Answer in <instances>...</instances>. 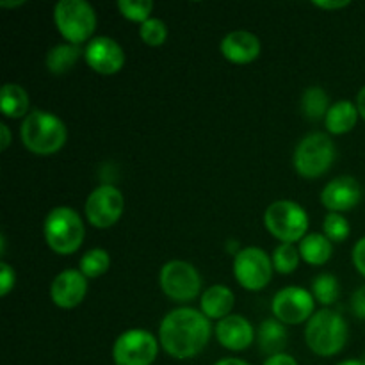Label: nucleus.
Wrapping results in <instances>:
<instances>
[{"label":"nucleus","mask_w":365,"mask_h":365,"mask_svg":"<svg viewBox=\"0 0 365 365\" xmlns=\"http://www.w3.org/2000/svg\"><path fill=\"white\" fill-rule=\"evenodd\" d=\"M212 327L202 310L180 307L164 316L159 328V342L164 351L177 360L192 359L209 344Z\"/></svg>","instance_id":"f257e3e1"},{"label":"nucleus","mask_w":365,"mask_h":365,"mask_svg":"<svg viewBox=\"0 0 365 365\" xmlns=\"http://www.w3.org/2000/svg\"><path fill=\"white\" fill-rule=\"evenodd\" d=\"M20 138L29 152L36 155H52L64 146L68 130L56 114L48 110H32L21 121Z\"/></svg>","instance_id":"f03ea898"},{"label":"nucleus","mask_w":365,"mask_h":365,"mask_svg":"<svg viewBox=\"0 0 365 365\" xmlns=\"http://www.w3.org/2000/svg\"><path fill=\"white\" fill-rule=\"evenodd\" d=\"M305 341L310 351L319 356H334L348 342V323L339 312L323 309L314 314L305 328Z\"/></svg>","instance_id":"7ed1b4c3"},{"label":"nucleus","mask_w":365,"mask_h":365,"mask_svg":"<svg viewBox=\"0 0 365 365\" xmlns=\"http://www.w3.org/2000/svg\"><path fill=\"white\" fill-rule=\"evenodd\" d=\"M43 235L50 250L59 255H71L84 242V221L70 207H56L43 221Z\"/></svg>","instance_id":"20e7f679"},{"label":"nucleus","mask_w":365,"mask_h":365,"mask_svg":"<svg viewBox=\"0 0 365 365\" xmlns=\"http://www.w3.org/2000/svg\"><path fill=\"white\" fill-rule=\"evenodd\" d=\"M53 24L71 45L88 41L96 29V13L86 0H61L53 6Z\"/></svg>","instance_id":"39448f33"},{"label":"nucleus","mask_w":365,"mask_h":365,"mask_svg":"<svg viewBox=\"0 0 365 365\" xmlns=\"http://www.w3.org/2000/svg\"><path fill=\"white\" fill-rule=\"evenodd\" d=\"M264 225L278 241L294 245L307 235L309 214L292 200H277L264 212Z\"/></svg>","instance_id":"423d86ee"},{"label":"nucleus","mask_w":365,"mask_h":365,"mask_svg":"<svg viewBox=\"0 0 365 365\" xmlns=\"http://www.w3.org/2000/svg\"><path fill=\"white\" fill-rule=\"evenodd\" d=\"M335 160V145L323 132H312L296 145L292 164L299 177L319 178L327 173Z\"/></svg>","instance_id":"0eeeda50"},{"label":"nucleus","mask_w":365,"mask_h":365,"mask_svg":"<svg viewBox=\"0 0 365 365\" xmlns=\"http://www.w3.org/2000/svg\"><path fill=\"white\" fill-rule=\"evenodd\" d=\"M273 271L274 267L271 257L257 246L239 250L237 255L234 257L235 280L246 291L257 292L266 289L273 278Z\"/></svg>","instance_id":"6e6552de"},{"label":"nucleus","mask_w":365,"mask_h":365,"mask_svg":"<svg viewBox=\"0 0 365 365\" xmlns=\"http://www.w3.org/2000/svg\"><path fill=\"white\" fill-rule=\"evenodd\" d=\"M159 282L164 294L177 303L192 302L202 291V277L192 264L184 260H171L164 264Z\"/></svg>","instance_id":"1a4fd4ad"},{"label":"nucleus","mask_w":365,"mask_h":365,"mask_svg":"<svg viewBox=\"0 0 365 365\" xmlns=\"http://www.w3.org/2000/svg\"><path fill=\"white\" fill-rule=\"evenodd\" d=\"M159 355V342L150 331L134 328L116 339L113 346L114 365H152Z\"/></svg>","instance_id":"9d476101"},{"label":"nucleus","mask_w":365,"mask_h":365,"mask_svg":"<svg viewBox=\"0 0 365 365\" xmlns=\"http://www.w3.org/2000/svg\"><path fill=\"white\" fill-rule=\"evenodd\" d=\"M125 210V198L114 185H98L93 189L84 205L86 217L95 228H110L120 221Z\"/></svg>","instance_id":"9b49d317"},{"label":"nucleus","mask_w":365,"mask_h":365,"mask_svg":"<svg viewBox=\"0 0 365 365\" xmlns=\"http://www.w3.org/2000/svg\"><path fill=\"white\" fill-rule=\"evenodd\" d=\"M316 298L310 291L303 287H285L274 294L271 302V310L274 319L284 323L285 327L302 324L314 316Z\"/></svg>","instance_id":"f8f14e48"},{"label":"nucleus","mask_w":365,"mask_h":365,"mask_svg":"<svg viewBox=\"0 0 365 365\" xmlns=\"http://www.w3.org/2000/svg\"><path fill=\"white\" fill-rule=\"evenodd\" d=\"M84 59L88 66L100 75H116L125 66L123 48L109 36L93 38L86 45Z\"/></svg>","instance_id":"ddd939ff"},{"label":"nucleus","mask_w":365,"mask_h":365,"mask_svg":"<svg viewBox=\"0 0 365 365\" xmlns=\"http://www.w3.org/2000/svg\"><path fill=\"white\" fill-rule=\"evenodd\" d=\"M88 294V278L78 269H64L50 285V298L59 309H75Z\"/></svg>","instance_id":"4468645a"},{"label":"nucleus","mask_w":365,"mask_h":365,"mask_svg":"<svg viewBox=\"0 0 365 365\" xmlns=\"http://www.w3.org/2000/svg\"><path fill=\"white\" fill-rule=\"evenodd\" d=\"M360 200H362V187L356 178L348 177V175L330 180L321 191V203L330 212L342 214L346 210L355 209Z\"/></svg>","instance_id":"2eb2a0df"},{"label":"nucleus","mask_w":365,"mask_h":365,"mask_svg":"<svg viewBox=\"0 0 365 365\" xmlns=\"http://www.w3.org/2000/svg\"><path fill=\"white\" fill-rule=\"evenodd\" d=\"M214 331H216L217 342L230 351L248 349L255 341V328L246 317L237 316V314H230L225 319L217 321Z\"/></svg>","instance_id":"dca6fc26"},{"label":"nucleus","mask_w":365,"mask_h":365,"mask_svg":"<svg viewBox=\"0 0 365 365\" xmlns=\"http://www.w3.org/2000/svg\"><path fill=\"white\" fill-rule=\"evenodd\" d=\"M221 53L234 64H250L260 56V39L250 31H232L221 39Z\"/></svg>","instance_id":"f3484780"},{"label":"nucleus","mask_w":365,"mask_h":365,"mask_svg":"<svg viewBox=\"0 0 365 365\" xmlns=\"http://www.w3.org/2000/svg\"><path fill=\"white\" fill-rule=\"evenodd\" d=\"M234 292L227 285H212L200 298V309L209 319H225L234 309Z\"/></svg>","instance_id":"a211bd4d"},{"label":"nucleus","mask_w":365,"mask_h":365,"mask_svg":"<svg viewBox=\"0 0 365 365\" xmlns=\"http://www.w3.org/2000/svg\"><path fill=\"white\" fill-rule=\"evenodd\" d=\"M360 113L356 109V103H353L351 100H339V102L331 103L330 110L324 118V125L330 134L342 135L355 128Z\"/></svg>","instance_id":"6ab92c4d"},{"label":"nucleus","mask_w":365,"mask_h":365,"mask_svg":"<svg viewBox=\"0 0 365 365\" xmlns=\"http://www.w3.org/2000/svg\"><path fill=\"white\" fill-rule=\"evenodd\" d=\"M299 255L310 266H324L334 255V242L324 234H309L299 241Z\"/></svg>","instance_id":"aec40b11"},{"label":"nucleus","mask_w":365,"mask_h":365,"mask_svg":"<svg viewBox=\"0 0 365 365\" xmlns=\"http://www.w3.org/2000/svg\"><path fill=\"white\" fill-rule=\"evenodd\" d=\"M0 106H2V113L6 118H11V120L24 118L25 120L29 113V106H31V98H29V93L20 84L7 82V84L2 86Z\"/></svg>","instance_id":"412c9836"},{"label":"nucleus","mask_w":365,"mask_h":365,"mask_svg":"<svg viewBox=\"0 0 365 365\" xmlns=\"http://www.w3.org/2000/svg\"><path fill=\"white\" fill-rule=\"evenodd\" d=\"M259 346L264 353H267L269 356L278 355L282 353V349L287 344V328L284 323H280L278 319H266L259 327Z\"/></svg>","instance_id":"4be33fe9"},{"label":"nucleus","mask_w":365,"mask_h":365,"mask_svg":"<svg viewBox=\"0 0 365 365\" xmlns=\"http://www.w3.org/2000/svg\"><path fill=\"white\" fill-rule=\"evenodd\" d=\"M81 46L71 45V43H59V45L52 46L46 53V68L50 73L53 75H63L68 70L77 64L81 59Z\"/></svg>","instance_id":"5701e85b"},{"label":"nucleus","mask_w":365,"mask_h":365,"mask_svg":"<svg viewBox=\"0 0 365 365\" xmlns=\"http://www.w3.org/2000/svg\"><path fill=\"white\" fill-rule=\"evenodd\" d=\"M330 96L319 86H310L302 96V110L309 120H324L330 110Z\"/></svg>","instance_id":"b1692460"},{"label":"nucleus","mask_w":365,"mask_h":365,"mask_svg":"<svg viewBox=\"0 0 365 365\" xmlns=\"http://www.w3.org/2000/svg\"><path fill=\"white\" fill-rule=\"evenodd\" d=\"M110 267V255L102 248H93L82 255L78 271L86 278H98L106 274Z\"/></svg>","instance_id":"393cba45"},{"label":"nucleus","mask_w":365,"mask_h":365,"mask_svg":"<svg viewBox=\"0 0 365 365\" xmlns=\"http://www.w3.org/2000/svg\"><path fill=\"white\" fill-rule=\"evenodd\" d=\"M312 294L321 305H334V303L337 302L339 294H341L339 280L330 273L317 274L312 280Z\"/></svg>","instance_id":"a878e982"},{"label":"nucleus","mask_w":365,"mask_h":365,"mask_svg":"<svg viewBox=\"0 0 365 365\" xmlns=\"http://www.w3.org/2000/svg\"><path fill=\"white\" fill-rule=\"evenodd\" d=\"M299 250L294 245H289V242H282L280 246H277V250L273 252V267L274 271H278L280 274H291L298 269L299 266Z\"/></svg>","instance_id":"bb28decb"},{"label":"nucleus","mask_w":365,"mask_h":365,"mask_svg":"<svg viewBox=\"0 0 365 365\" xmlns=\"http://www.w3.org/2000/svg\"><path fill=\"white\" fill-rule=\"evenodd\" d=\"M118 9H120L123 18L134 21V24L143 25L146 20H150V14L153 11V2L152 0H120Z\"/></svg>","instance_id":"cd10ccee"},{"label":"nucleus","mask_w":365,"mask_h":365,"mask_svg":"<svg viewBox=\"0 0 365 365\" xmlns=\"http://www.w3.org/2000/svg\"><path fill=\"white\" fill-rule=\"evenodd\" d=\"M323 232L331 242H342L349 237V221L342 214L330 212L323 220Z\"/></svg>","instance_id":"c85d7f7f"},{"label":"nucleus","mask_w":365,"mask_h":365,"mask_svg":"<svg viewBox=\"0 0 365 365\" xmlns=\"http://www.w3.org/2000/svg\"><path fill=\"white\" fill-rule=\"evenodd\" d=\"M139 38L148 46H160L168 39V27L159 18H150L139 27Z\"/></svg>","instance_id":"c756f323"},{"label":"nucleus","mask_w":365,"mask_h":365,"mask_svg":"<svg viewBox=\"0 0 365 365\" xmlns=\"http://www.w3.org/2000/svg\"><path fill=\"white\" fill-rule=\"evenodd\" d=\"M16 284V273L7 262H0V296H7Z\"/></svg>","instance_id":"7c9ffc66"},{"label":"nucleus","mask_w":365,"mask_h":365,"mask_svg":"<svg viewBox=\"0 0 365 365\" xmlns=\"http://www.w3.org/2000/svg\"><path fill=\"white\" fill-rule=\"evenodd\" d=\"M351 259H353V266L356 267V271H359L362 277H365V237L360 239V241L353 246Z\"/></svg>","instance_id":"2f4dec72"},{"label":"nucleus","mask_w":365,"mask_h":365,"mask_svg":"<svg viewBox=\"0 0 365 365\" xmlns=\"http://www.w3.org/2000/svg\"><path fill=\"white\" fill-rule=\"evenodd\" d=\"M351 310L356 317L365 319V285L356 289L351 296Z\"/></svg>","instance_id":"473e14b6"},{"label":"nucleus","mask_w":365,"mask_h":365,"mask_svg":"<svg viewBox=\"0 0 365 365\" xmlns=\"http://www.w3.org/2000/svg\"><path fill=\"white\" fill-rule=\"evenodd\" d=\"M264 365H298V362L291 355H287V353H278V355L267 356Z\"/></svg>","instance_id":"72a5a7b5"},{"label":"nucleus","mask_w":365,"mask_h":365,"mask_svg":"<svg viewBox=\"0 0 365 365\" xmlns=\"http://www.w3.org/2000/svg\"><path fill=\"white\" fill-rule=\"evenodd\" d=\"M314 6L321 7V9H328V11H334V9H342V7H348L349 6V0H339V2H314Z\"/></svg>","instance_id":"f704fd0d"},{"label":"nucleus","mask_w":365,"mask_h":365,"mask_svg":"<svg viewBox=\"0 0 365 365\" xmlns=\"http://www.w3.org/2000/svg\"><path fill=\"white\" fill-rule=\"evenodd\" d=\"M0 135H2V141H0V150H7V146L11 145V130L6 123H0Z\"/></svg>","instance_id":"c9c22d12"},{"label":"nucleus","mask_w":365,"mask_h":365,"mask_svg":"<svg viewBox=\"0 0 365 365\" xmlns=\"http://www.w3.org/2000/svg\"><path fill=\"white\" fill-rule=\"evenodd\" d=\"M356 109H359L360 116L365 120V86L360 89L359 95H356Z\"/></svg>","instance_id":"e433bc0d"},{"label":"nucleus","mask_w":365,"mask_h":365,"mask_svg":"<svg viewBox=\"0 0 365 365\" xmlns=\"http://www.w3.org/2000/svg\"><path fill=\"white\" fill-rule=\"evenodd\" d=\"M214 365H250V364L245 362V360H241V359H223Z\"/></svg>","instance_id":"4c0bfd02"},{"label":"nucleus","mask_w":365,"mask_h":365,"mask_svg":"<svg viewBox=\"0 0 365 365\" xmlns=\"http://www.w3.org/2000/svg\"><path fill=\"white\" fill-rule=\"evenodd\" d=\"M25 6V0H16V2H7V0H2L0 2V7H20Z\"/></svg>","instance_id":"58836bf2"},{"label":"nucleus","mask_w":365,"mask_h":365,"mask_svg":"<svg viewBox=\"0 0 365 365\" xmlns=\"http://www.w3.org/2000/svg\"><path fill=\"white\" fill-rule=\"evenodd\" d=\"M337 365H365V360L351 359V360H344V362H341V364H337Z\"/></svg>","instance_id":"ea45409f"}]
</instances>
